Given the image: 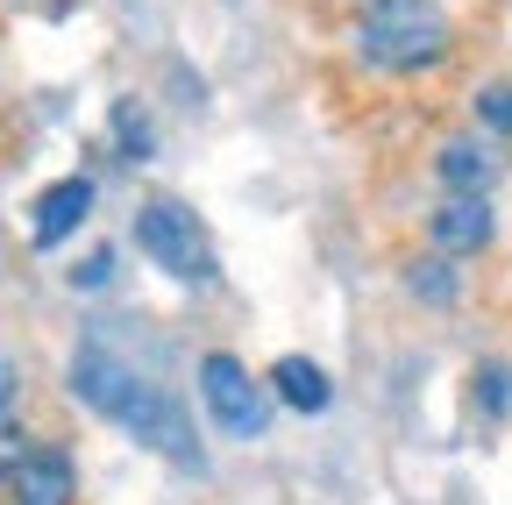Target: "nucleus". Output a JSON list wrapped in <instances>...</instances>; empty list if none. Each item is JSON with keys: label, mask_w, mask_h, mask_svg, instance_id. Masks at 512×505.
<instances>
[{"label": "nucleus", "mask_w": 512, "mask_h": 505, "mask_svg": "<svg viewBox=\"0 0 512 505\" xmlns=\"http://www.w3.org/2000/svg\"><path fill=\"white\" fill-rule=\"evenodd\" d=\"M427 235H434L441 257H477V249L491 242V207H484V193H456V200H441V207H434V221H427Z\"/></svg>", "instance_id": "6"}, {"label": "nucleus", "mask_w": 512, "mask_h": 505, "mask_svg": "<svg viewBox=\"0 0 512 505\" xmlns=\"http://www.w3.org/2000/svg\"><path fill=\"white\" fill-rule=\"evenodd\" d=\"M114 136H121V150H128V157H150V150H157L150 114H143L136 100H121V107H114Z\"/></svg>", "instance_id": "10"}, {"label": "nucleus", "mask_w": 512, "mask_h": 505, "mask_svg": "<svg viewBox=\"0 0 512 505\" xmlns=\"http://www.w3.org/2000/svg\"><path fill=\"white\" fill-rule=\"evenodd\" d=\"M114 278V249H100L93 264H79V285H107Z\"/></svg>", "instance_id": "15"}, {"label": "nucleus", "mask_w": 512, "mask_h": 505, "mask_svg": "<svg viewBox=\"0 0 512 505\" xmlns=\"http://www.w3.org/2000/svg\"><path fill=\"white\" fill-rule=\"evenodd\" d=\"M86 207H93V185L86 178H57L50 193L36 200V249H57L64 235L86 221Z\"/></svg>", "instance_id": "8"}, {"label": "nucleus", "mask_w": 512, "mask_h": 505, "mask_svg": "<svg viewBox=\"0 0 512 505\" xmlns=\"http://www.w3.org/2000/svg\"><path fill=\"white\" fill-rule=\"evenodd\" d=\"M271 385H278V399H285L292 413H328V370L306 363V356H285V363L271 370Z\"/></svg>", "instance_id": "9"}, {"label": "nucleus", "mask_w": 512, "mask_h": 505, "mask_svg": "<svg viewBox=\"0 0 512 505\" xmlns=\"http://www.w3.org/2000/svg\"><path fill=\"white\" fill-rule=\"evenodd\" d=\"M72 392H79L93 413L121 420L128 434L143 441V449H157V456H171V463H200V441H192V427H185L178 399H171V392H157V385H143V377L128 370L121 356L79 349V363H72Z\"/></svg>", "instance_id": "1"}, {"label": "nucleus", "mask_w": 512, "mask_h": 505, "mask_svg": "<svg viewBox=\"0 0 512 505\" xmlns=\"http://www.w3.org/2000/svg\"><path fill=\"white\" fill-rule=\"evenodd\" d=\"M413 292L420 299H456V271H448V264H420L413 271Z\"/></svg>", "instance_id": "13"}, {"label": "nucleus", "mask_w": 512, "mask_h": 505, "mask_svg": "<svg viewBox=\"0 0 512 505\" xmlns=\"http://www.w3.org/2000/svg\"><path fill=\"white\" fill-rule=\"evenodd\" d=\"M8 484H15V505H72V456L64 449H29L8 470Z\"/></svg>", "instance_id": "7"}, {"label": "nucleus", "mask_w": 512, "mask_h": 505, "mask_svg": "<svg viewBox=\"0 0 512 505\" xmlns=\"http://www.w3.org/2000/svg\"><path fill=\"white\" fill-rule=\"evenodd\" d=\"M22 456H29V441H22V427H15V413H8V406H0V477H8V470H15Z\"/></svg>", "instance_id": "14"}, {"label": "nucleus", "mask_w": 512, "mask_h": 505, "mask_svg": "<svg viewBox=\"0 0 512 505\" xmlns=\"http://www.w3.org/2000/svg\"><path fill=\"white\" fill-rule=\"evenodd\" d=\"M477 406L498 413V420L512 413V370H505V363H484V370H477Z\"/></svg>", "instance_id": "11"}, {"label": "nucleus", "mask_w": 512, "mask_h": 505, "mask_svg": "<svg viewBox=\"0 0 512 505\" xmlns=\"http://www.w3.org/2000/svg\"><path fill=\"white\" fill-rule=\"evenodd\" d=\"M434 171H441L448 193H491L498 171H505V150L491 136H448L441 157H434Z\"/></svg>", "instance_id": "5"}, {"label": "nucleus", "mask_w": 512, "mask_h": 505, "mask_svg": "<svg viewBox=\"0 0 512 505\" xmlns=\"http://www.w3.org/2000/svg\"><path fill=\"white\" fill-rule=\"evenodd\" d=\"M200 392H207L214 427L235 434V441H256V434L271 427V399L256 392V377H249L235 356H207V363H200Z\"/></svg>", "instance_id": "4"}, {"label": "nucleus", "mask_w": 512, "mask_h": 505, "mask_svg": "<svg viewBox=\"0 0 512 505\" xmlns=\"http://www.w3.org/2000/svg\"><path fill=\"white\" fill-rule=\"evenodd\" d=\"M356 43L384 72H427L448 50V15L434 0H370L363 22H356Z\"/></svg>", "instance_id": "2"}, {"label": "nucleus", "mask_w": 512, "mask_h": 505, "mask_svg": "<svg viewBox=\"0 0 512 505\" xmlns=\"http://www.w3.org/2000/svg\"><path fill=\"white\" fill-rule=\"evenodd\" d=\"M15 399V363H0V406Z\"/></svg>", "instance_id": "16"}, {"label": "nucleus", "mask_w": 512, "mask_h": 505, "mask_svg": "<svg viewBox=\"0 0 512 505\" xmlns=\"http://www.w3.org/2000/svg\"><path fill=\"white\" fill-rule=\"evenodd\" d=\"M136 242H143V257H150L157 271H171V278H185V285L214 278V242H207L200 214L178 207V200H150V207L136 214Z\"/></svg>", "instance_id": "3"}, {"label": "nucleus", "mask_w": 512, "mask_h": 505, "mask_svg": "<svg viewBox=\"0 0 512 505\" xmlns=\"http://www.w3.org/2000/svg\"><path fill=\"white\" fill-rule=\"evenodd\" d=\"M477 114H484L491 136H512V86H484L477 93Z\"/></svg>", "instance_id": "12"}]
</instances>
